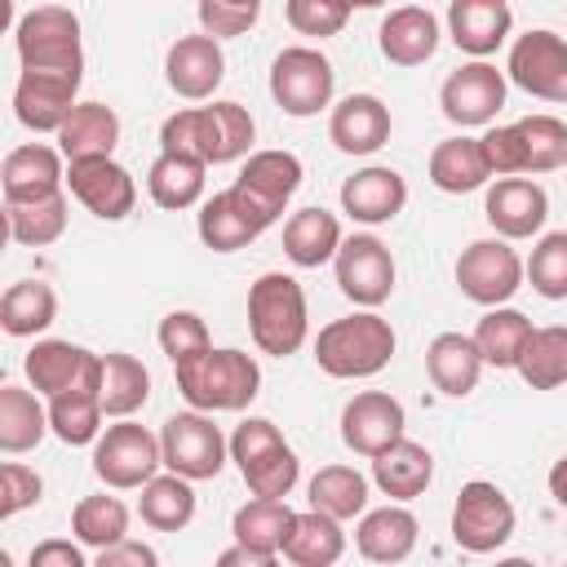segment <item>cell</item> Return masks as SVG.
<instances>
[{
  "label": "cell",
  "mask_w": 567,
  "mask_h": 567,
  "mask_svg": "<svg viewBox=\"0 0 567 567\" xmlns=\"http://www.w3.org/2000/svg\"><path fill=\"white\" fill-rule=\"evenodd\" d=\"M102 354L89 363V372L66 385L62 394L49 399V425L62 443L80 447V443H97V430H102Z\"/></svg>",
  "instance_id": "cell-20"
},
{
  "label": "cell",
  "mask_w": 567,
  "mask_h": 567,
  "mask_svg": "<svg viewBox=\"0 0 567 567\" xmlns=\"http://www.w3.org/2000/svg\"><path fill=\"white\" fill-rule=\"evenodd\" d=\"M523 257L501 239H474L461 257H456V284L470 301L478 306H505L518 288H523Z\"/></svg>",
  "instance_id": "cell-11"
},
{
  "label": "cell",
  "mask_w": 567,
  "mask_h": 567,
  "mask_svg": "<svg viewBox=\"0 0 567 567\" xmlns=\"http://www.w3.org/2000/svg\"><path fill=\"white\" fill-rule=\"evenodd\" d=\"M27 563L31 567H84V549L71 540H40Z\"/></svg>",
  "instance_id": "cell-54"
},
{
  "label": "cell",
  "mask_w": 567,
  "mask_h": 567,
  "mask_svg": "<svg viewBox=\"0 0 567 567\" xmlns=\"http://www.w3.org/2000/svg\"><path fill=\"white\" fill-rule=\"evenodd\" d=\"M40 492H44V483L31 465H22V461L0 465V518H13L22 509H31L40 501Z\"/></svg>",
  "instance_id": "cell-51"
},
{
  "label": "cell",
  "mask_w": 567,
  "mask_h": 567,
  "mask_svg": "<svg viewBox=\"0 0 567 567\" xmlns=\"http://www.w3.org/2000/svg\"><path fill=\"white\" fill-rule=\"evenodd\" d=\"M337 284L354 306H381L394 292V257L377 235H350L337 248Z\"/></svg>",
  "instance_id": "cell-16"
},
{
  "label": "cell",
  "mask_w": 567,
  "mask_h": 567,
  "mask_svg": "<svg viewBox=\"0 0 567 567\" xmlns=\"http://www.w3.org/2000/svg\"><path fill=\"white\" fill-rule=\"evenodd\" d=\"M332 89H337V71L310 44L284 49L270 66V97L284 106V115H297V120L319 115L332 102Z\"/></svg>",
  "instance_id": "cell-8"
},
{
  "label": "cell",
  "mask_w": 567,
  "mask_h": 567,
  "mask_svg": "<svg viewBox=\"0 0 567 567\" xmlns=\"http://www.w3.org/2000/svg\"><path fill=\"white\" fill-rule=\"evenodd\" d=\"M310 505L346 523L368 509V478L354 465H323L310 478Z\"/></svg>",
  "instance_id": "cell-45"
},
{
  "label": "cell",
  "mask_w": 567,
  "mask_h": 567,
  "mask_svg": "<svg viewBox=\"0 0 567 567\" xmlns=\"http://www.w3.org/2000/svg\"><path fill=\"white\" fill-rule=\"evenodd\" d=\"M120 142V115L106 102H75L66 124L58 128V151L66 159H89V155H111Z\"/></svg>",
  "instance_id": "cell-33"
},
{
  "label": "cell",
  "mask_w": 567,
  "mask_h": 567,
  "mask_svg": "<svg viewBox=\"0 0 567 567\" xmlns=\"http://www.w3.org/2000/svg\"><path fill=\"white\" fill-rule=\"evenodd\" d=\"M235 563H248V567H270L275 558H270V554H261V549H252V545H239V540H235V549L217 554V567H235Z\"/></svg>",
  "instance_id": "cell-55"
},
{
  "label": "cell",
  "mask_w": 567,
  "mask_h": 567,
  "mask_svg": "<svg viewBox=\"0 0 567 567\" xmlns=\"http://www.w3.org/2000/svg\"><path fill=\"white\" fill-rule=\"evenodd\" d=\"M328 137L346 155H372L390 137V106L381 97H372V93H350V97H341L332 106Z\"/></svg>",
  "instance_id": "cell-24"
},
{
  "label": "cell",
  "mask_w": 567,
  "mask_h": 567,
  "mask_svg": "<svg viewBox=\"0 0 567 567\" xmlns=\"http://www.w3.org/2000/svg\"><path fill=\"white\" fill-rule=\"evenodd\" d=\"M159 346H164L168 363L177 368V363L204 354L213 341H208V328H204V319H199L195 310H173V315H164V323H159Z\"/></svg>",
  "instance_id": "cell-49"
},
{
  "label": "cell",
  "mask_w": 567,
  "mask_h": 567,
  "mask_svg": "<svg viewBox=\"0 0 567 567\" xmlns=\"http://www.w3.org/2000/svg\"><path fill=\"white\" fill-rule=\"evenodd\" d=\"M292 518H297V509H288L284 496H252L248 505L235 509L230 532H235L239 545H252V549L279 558L284 554V540L292 532Z\"/></svg>",
  "instance_id": "cell-36"
},
{
  "label": "cell",
  "mask_w": 567,
  "mask_h": 567,
  "mask_svg": "<svg viewBox=\"0 0 567 567\" xmlns=\"http://www.w3.org/2000/svg\"><path fill=\"white\" fill-rule=\"evenodd\" d=\"M266 230V221L244 204V195L230 186V190H217L213 199H204L199 208V239L213 248V252H235L244 244H252L257 235Z\"/></svg>",
  "instance_id": "cell-28"
},
{
  "label": "cell",
  "mask_w": 567,
  "mask_h": 567,
  "mask_svg": "<svg viewBox=\"0 0 567 567\" xmlns=\"http://www.w3.org/2000/svg\"><path fill=\"white\" fill-rule=\"evenodd\" d=\"M514 536V505L496 483H465L452 505V540L470 554H492Z\"/></svg>",
  "instance_id": "cell-10"
},
{
  "label": "cell",
  "mask_w": 567,
  "mask_h": 567,
  "mask_svg": "<svg viewBox=\"0 0 567 567\" xmlns=\"http://www.w3.org/2000/svg\"><path fill=\"white\" fill-rule=\"evenodd\" d=\"M474 341H478L483 363H492V368H518V354H523L527 341H532V319H527L523 310L492 306V310L478 319Z\"/></svg>",
  "instance_id": "cell-42"
},
{
  "label": "cell",
  "mask_w": 567,
  "mask_h": 567,
  "mask_svg": "<svg viewBox=\"0 0 567 567\" xmlns=\"http://www.w3.org/2000/svg\"><path fill=\"white\" fill-rule=\"evenodd\" d=\"M252 133L257 124L239 102H213V106H190V111L168 115L159 124V151L195 155L204 164H230L248 155Z\"/></svg>",
  "instance_id": "cell-1"
},
{
  "label": "cell",
  "mask_w": 567,
  "mask_h": 567,
  "mask_svg": "<svg viewBox=\"0 0 567 567\" xmlns=\"http://www.w3.org/2000/svg\"><path fill=\"white\" fill-rule=\"evenodd\" d=\"M549 496L558 501V509H567V456L554 461V470H549Z\"/></svg>",
  "instance_id": "cell-56"
},
{
  "label": "cell",
  "mask_w": 567,
  "mask_h": 567,
  "mask_svg": "<svg viewBox=\"0 0 567 567\" xmlns=\"http://www.w3.org/2000/svg\"><path fill=\"white\" fill-rule=\"evenodd\" d=\"M487 177H492V164H487L478 137H447L430 151V182L447 195L478 190Z\"/></svg>",
  "instance_id": "cell-35"
},
{
  "label": "cell",
  "mask_w": 567,
  "mask_h": 567,
  "mask_svg": "<svg viewBox=\"0 0 567 567\" xmlns=\"http://www.w3.org/2000/svg\"><path fill=\"white\" fill-rule=\"evenodd\" d=\"M425 372H430L434 390H443L452 399H465L478 385V372H483L478 341L465 337V332H439L425 350Z\"/></svg>",
  "instance_id": "cell-30"
},
{
  "label": "cell",
  "mask_w": 567,
  "mask_h": 567,
  "mask_svg": "<svg viewBox=\"0 0 567 567\" xmlns=\"http://www.w3.org/2000/svg\"><path fill=\"white\" fill-rule=\"evenodd\" d=\"M354 545L368 563H403L416 549V518L403 505H385L363 514V523L354 527Z\"/></svg>",
  "instance_id": "cell-31"
},
{
  "label": "cell",
  "mask_w": 567,
  "mask_h": 567,
  "mask_svg": "<svg viewBox=\"0 0 567 567\" xmlns=\"http://www.w3.org/2000/svg\"><path fill=\"white\" fill-rule=\"evenodd\" d=\"M146 399H151V372L142 368V359H133L124 350L102 354V408H106V416H133Z\"/></svg>",
  "instance_id": "cell-43"
},
{
  "label": "cell",
  "mask_w": 567,
  "mask_h": 567,
  "mask_svg": "<svg viewBox=\"0 0 567 567\" xmlns=\"http://www.w3.org/2000/svg\"><path fill=\"white\" fill-rule=\"evenodd\" d=\"M71 532H75L80 545L106 549V545H115V540L128 536V509L115 496H84L71 509Z\"/></svg>",
  "instance_id": "cell-47"
},
{
  "label": "cell",
  "mask_w": 567,
  "mask_h": 567,
  "mask_svg": "<svg viewBox=\"0 0 567 567\" xmlns=\"http://www.w3.org/2000/svg\"><path fill=\"white\" fill-rule=\"evenodd\" d=\"M159 465H164V447L146 425L120 421V425H106V434H97L93 443V470L106 487H120V492L142 487L155 478Z\"/></svg>",
  "instance_id": "cell-9"
},
{
  "label": "cell",
  "mask_w": 567,
  "mask_h": 567,
  "mask_svg": "<svg viewBox=\"0 0 567 567\" xmlns=\"http://www.w3.org/2000/svg\"><path fill=\"white\" fill-rule=\"evenodd\" d=\"M93 359H97V354H89L84 346H71V341H35L22 368H27L31 390L53 399V394H62L66 385H75V381L89 372Z\"/></svg>",
  "instance_id": "cell-37"
},
{
  "label": "cell",
  "mask_w": 567,
  "mask_h": 567,
  "mask_svg": "<svg viewBox=\"0 0 567 567\" xmlns=\"http://www.w3.org/2000/svg\"><path fill=\"white\" fill-rule=\"evenodd\" d=\"M350 0H288L284 13H288V27L301 31V35H337L350 18Z\"/></svg>",
  "instance_id": "cell-50"
},
{
  "label": "cell",
  "mask_w": 567,
  "mask_h": 567,
  "mask_svg": "<svg viewBox=\"0 0 567 567\" xmlns=\"http://www.w3.org/2000/svg\"><path fill=\"white\" fill-rule=\"evenodd\" d=\"M248 332L261 354L288 359L306 341V292L292 275L270 270L248 288Z\"/></svg>",
  "instance_id": "cell-4"
},
{
  "label": "cell",
  "mask_w": 567,
  "mask_h": 567,
  "mask_svg": "<svg viewBox=\"0 0 567 567\" xmlns=\"http://www.w3.org/2000/svg\"><path fill=\"white\" fill-rule=\"evenodd\" d=\"M487 221L496 226V235L505 239H527L545 226L549 217V195L545 186H536L532 177H501L487 190Z\"/></svg>",
  "instance_id": "cell-23"
},
{
  "label": "cell",
  "mask_w": 567,
  "mask_h": 567,
  "mask_svg": "<svg viewBox=\"0 0 567 567\" xmlns=\"http://www.w3.org/2000/svg\"><path fill=\"white\" fill-rule=\"evenodd\" d=\"M509 80L545 102H567V40L554 31H527L509 49Z\"/></svg>",
  "instance_id": "cell-17"
},
{
  "label": "cell",
  "mask_w": 567,
  "mask_h": 567,
  "mask_svg": "<svg viewBox=\"0 0 567 567\" xmlns=\"http://www.w3.org/2000/svg\"><path fill=\"white\" fill-rule=\"evenodd\" d=\"M230 461L239 465L252 496H288L301 474L297 452L284 443V434L266 416H248L230 434Z\"/></svg>",
  "instance_id": "cell-6"
},
{
  "label": "cell",
  "mask_w": 567,
  "mask_h": 567,
  "mask_svg": "<svg viewBox=\"0 0 567 567\" xmlns=\"http://www.w3.org/2000/svg\"><path fill=\"white\" fill-rule=\"evenodd\" d=\"M84 71H22L13 89V115L31 133H58L75 111Z\"/></svg>",
  "instance_id": "cell-13"
},
{
  "label": "cell",
  "mask_w": 567,
  "mask_h": 567,
  "mask_svg": "<svg viewBox=\"0 0 567 567\" xmlns=\"http://www.w3.org/2000/svg\"><path fill=\"white\" fill-rule=\"evenodd\" d=\"M49 408H40V399L22 385H4L0 390V452L18 456L31 452L44 434H49Z\"/></svg>",
  "instance_id": "cell-40"
},
{
  "label": "cell",
  "mask_w": 567,
  "mask_h": 567,
  "mask_svg": "<svg viewBox=\"0 0 567 567\" xmlns=\"http://www.w3.org/2000/svg\"><path fill=\"white\" fill-rule=\"evenodd\" d=\"M434 478V456L425 443L412 439H394L385 452L372 456V483L390 496V501H412L430 487Z\"/></svg>",
  "instance_id": "cell-29"
},
{
  "label": "cell",
  "mask_w": 567,
  "mask_h": 567,
  "mask_svg": "<svg viewBox=\"0 0 567 567\" xmlns=\"http://www.w3.org/2000/svg\"><path fill=\"white\" fill-rule=\"evenodd\" d=\"M514 13L505 0H452L447 4V31L456 40V49L487 58L501 49V40L509 35Z\"/></svg>",
  "instance_id": "cell-26"
},
{
  "label": "cell",
  "mask_w": 567,
  "mask_h": 567,
  "mask_svg": "<svg viewBox=\"0 0 567 567\" xmlns=\"http://www.w3.org/2000/svg\"><path fill=\"white\" fill-rule=\"evenodd\" d=\"M439 106L452 124L461 128H474V124H492L496 111L505 106V75L492 66V62H465L456 66L443 89H439Z\"/></svg>",
  "instance_id": "cell-18"
},
{
  "label": "cell",
  "mask_w": 567,
  "mask_h": 567,
  "mask_svg": "<svg viewBox=\"0 0 567 567\" xmlns=\"http://www.w3.org/2000/svg\"><path fill=\"white\" fill-rule=\"evenodd\" d=\"M390 359H394V328H390V319H381L372 310L332 319L315 337V363L328 377H341V381L377 377Z\"/></svg>",
  "instance_id": "cell-3"
},
{
  "label": "cell",
  "mask_w": 567,
  "mask_h": 567,
  "mask_svg": "<svg viewBox=\"0 0 567 567\" xmlns=\"http://www.w3.org/2000/svg\"><path fill=\"white\" fill-rule=\"evenodd\" d=\"M226 4H244V9H261V0H226Z\"/></svg>",
  "instance_id": "cell-58"
},
{
  "label": "cell",
  "mask_w": 567,
  "mask_h": 567,
  "mask_svg": "<svg viewBox=\"0 0 567 567\" xmlns=\"http://www.w3.org/2000/svg\"><path fill=\"white\" fill-rule=\"evenodd\" d=\"M173 377H177L182 399L199 412H239L261 390V368L244 350H213L208 346L204 354L177 363Z\"/></svg>",
  "instance_id": "cell-2"
},
{
  "label": "cell",
  "mask_w": 567,
  "mask_h": 567,
  "mask_svg": "<svg viewBox=\"0 0 567 567\" xmlns=\"http://www.w3.org/2000/svg\"><path fill=\"white\" fill-rule=\"evenodd\" d=\"M137 514L146 527L155 532H182L190 518H195V492H190V478L186 474H155L151 483H142V501H137Z\"/></svg>",
  "instance_id": "cell-41"
},
{
  "label": "cell",
  "mask_w": 567,
  "mask_h": 567,
  "mask_svg": "<svg viewBox=\"0 0 567 567\" xmlns=\"http://www.w3.org/2000/svg\"><path fill=\"white\" fill-rule=\"evenodd\" d=\"M478 142H483V155H487L496 177L549 173V168L567 164V124L554 115H527L518 124L487 128Z\"/></svg>",
  "instance_id": "cell-5"
},
{
  "label": "cell",
  "mask_w": 567,
  "mask_h": 567,
  "mask_svg": "<svg viewBox=\"0 0 567 567\" xmlns=\"http://www.w3.org/2000/svg\"><path fill=\"white\" fill-rule=\"evenodd\" d=\"M439 49V18L421 4H403V9H390L385 22H381V53L394 62V66H421L430 62Z\"/></svg>",
  "instance_id": "cell-27"
},
{
  "label": "cell",
  "mask_w": 567,
  "mask_h": 567,
  "mask_svg": "<svg viewBox=\"0 0 567 567\" xmlns=\"http://www.w3.org/2000/svg\"><path fill=\"white\" fill-rule=\"evenodd\" d=\"M58 319V292L44 279L9 284L0 297V328L9 337H35Z\"/></svg>",
  "instance_id": "cell-39"
},
{
  "label": "cell",
  "mask_w": 567,
  "mask_h": 567,
  "mask_svg": "<svg viewBox=\"0 0 567 567\" xmlns=\"http://www.w3.org/2000/svg\"><path fill=\"white\" fill-rule=\"evenodd\" d=\"M66 186L71 195L102 221H120L137 204L133 173L115 164L111 155H89V159H66Z\"/></svg>",
  "instance_id": "cell-14"
},
{
  "label": "cell",
  "mask_w": 567,
  "mask_h": 567,
  "mask_svg": "<svg viewBox=\"0 0 567 567\" xmlns=\"http://www.w3.org/2000/svg\"><path fill=\"white\" fill-rule=\"evenodd\" d=\"M354 9H377V4H385V0H350Z\"/></svg>",
  "instance_id": "cell-57"
},
{
  "label": "cell",
  "mask_w": 567,
  "mask_h": 567,
  "mask_svg": "<svg viewBox=\"0 0 567 567\" xmlns=\"http://www.w3.org/2000/svg\"><path fill=\"white\" fill-rule=\"evenodd\" d=\"M204 159H195V155H173V151H159V159L151 164V173H146V190H151V199L159 204V208H168V213H177V208H190V204H199V195H204Z\"/></svg>",
  "instance_id": "cell-38"
},
{
  "label": "cell",
  "mask_w": 567,
  "mask_h": 567,
  "mask_svg": "<svg viewBox=\"0 0 567 567\" xmlns=\"http://www.w3.org/2000/svg\"><path fill=\"white\" fill-rule=\"evenodd\" d=\"M403 403L385 390H363L341 408V439L359 456L385 452L394 439H403Z\"/></svg>",
  "instance_id": "cell-19"
},
{
  "label": "cell",
  "mask_w": 567,
  "mask_h": 567,
  "mask_svg": "<svg viewBox=\"0 0 567 567\" xmlns=\"http://www.w3.org/2000/svg\"><path fill=\"white\" fill-rule=\"evenodd\" d=\"M4 221L9 235L27 248H44L53 239H62L66 230V195H49V199H31V204H4Z\"/></svg>",
  "instance_id": "cell-46"
},
{
  "label": "cell",
  "mask_w": 567,
  "mask_h": 567,
  "mask_svg": "<svg viewBox=\"0 0 567 567\" xmlns=\"http://www.w3.org/2000/svg\"><path fill=\"white\" fill-rule=\"evenodd\" d=\"M297 186H301V159L292 151H252L235 177V190L266 226H275L284 204L297 195Z\"/></svg>",
  "instance_id": "cell-15"
},
{
  "label": "cell",
  "mask_w": 567,
  "mask_h": 567,
  "mask_svg": "<svg viewBox=\"0 0 567 567\" xmlns=\"http://www.w3.org/2000/svg\"><path fill=\"white\" fill-rule=\"evenodd\" d=\"M527 279L540 297L563 301L567 297V230L545 235L527 257Z\"/></svg>",
  "instance_id": "cell-48"
},
{
  "label": "cell",
  "mask_w": 567,
  "mask_h": 567,
  "mask_svg": "<svg viewBox=\"0 0 567 567\" xmlns=\"http://www.w3.org/2000/svg\"><path fill=\"white\" fill-rule=\"evenodd\" d=\"M18 58L22 71H84L80 18L62 4H35L18 18Z\"/></svg>",
  "instance_id": "cell-7"
},
{
  "label": "cell",
  "mask_w": 567,
  "mask_h": 567,
  "mask_svg": "<svg viewBox=\"0 0 567 567\" xmlns=\"http://www.w3.org/2000/svg\"><path fill=\"white\" fill-rule=\"evenodd\" d=\"M62 151L53 146H40V142H27V146H13L4 155V204H31V199H49L62 190L66 173H62Z\"/></svg>",
  "instance_id": "cell-22"
},
{
  "label": "cell",
  "mask_w": 567,
  "mask_h": 567,
  "mask_svg": "<svg viewBox=\"0 0 567 567\" xmlns=\"http://www.w3.org/2000/svg\"><path fill=\"white\" fill-rule=\"evenodd\" d=\"M261 18V9H244V4H226V0H199V27L204 35H244L252 22Z\"/></svg>",
  "instance_id": "cell-52"
},
{
  "label": "cell",
  "mask_w": 567,
  "mask_h": 567,
  "mask_svg": "<svg viewBox=\"0 0 567 567\" xmlns=\"http://www.w3.org/2000/svg\"><path fill=\"white\" fill-rule=\"evenodd\" d=\"M159 447H164V465L173 474H186L195 483V478H217L221 474L230 443L221 439V430L213 425V416H204L195 408V412H177V416L164 421Z\"/></svg>",
  "instance_id": "cell-12"
},
{
  "label": "cell",
  "mask_w": 567,
  "mask_h": 567,
  "mask_svg": "<svg viewBox=\"0 0 567 567\" xmlns=\"http://www.w3.org/2000/svg\"><path fill=\"white\" fill-rule=\"evenodd\" d=\"M408 204V182L394 173V168H359L354 177L341 182V208L354 217V221H368V226H381L390 217H399V208Z\"/></svg>",
  "instance_id": "cell-25"
},
{
  "label": "cell",
  "mask_w": 567,
  "mask_h": 567,
  "mask_svg": "<svg viewBox=\"0 0 567 567\" xmlns=\"http://www.w3.org/2000/svg\"><path fill=\"white\" fill-rule=\"evenodd\" d=\"M518 377L532 390H554L567 381V328L563 323L532 328V341L518 354Z\"/></svg>",
  "instance_id": "cell-44"
},
{
  "label": "cell",
  "mask_w": 567,
  "mask_h": 567,
  "mask_svg": "<svg viewBox=\"0 0 567 567\" xmlns=\"http://www.w3.org/2000/svg\"><path fill=\"white\" fill-rule=\"evenodd\" d=\"M155 563H159V554L142 540H128V536L97 549V567H155Z\"/></svg>",
  "instance_id": "cell-53"
},
{
  "label": "cell",
  "mask_w": 567,
  "mask_h": 567,
  "mask_svg": "<svg viewBox=\"0 0 567 567\" xmlns=\"http://www.w3.org/2000/svg\"><path fill=\"white\" fill-rule=\"evenodd\" d=\"M164 71H168V89L186 102H204L213 97V89L221 84L226 75V53L217 44V35H182L168 58H164Z\"/></svg>",
  "instance_id": "cell-21"
},
{
  "label": "cell",
  "mask_w": 567,
  "mask_h": 567,
  "mask_svg": "<svg viewBox=\"0 0 567 567\" xmlns=\"http://www.w3.org/2000/svg\"><path fill=\"white\" fill-rule=\"evenodd\" d=\"M337 248H341V221H337V213H328V208H301V213L288 217V226H284V252H288L292 266L315 270V266L332 261Z\"/></svg>",
  "instance_id": "cell-32"
},
{
  "label": "cell",
  "mask_w": 567,
  "mask_h": 567,
  "mask_svg": "<svg viewBox=\"0 0 567 567\" xmlns=\"http://www.w3.org/2000/svg\"><path fill=\"white\" fill-rule=\"evenodd\" d=\"M341 554H346L341 518H332V514H323L315 505L292 518V532L284 540V558L288 563H297V567H332Z\"/></svg>",
  "instance_id": "cell-34"
}]
</instances>
